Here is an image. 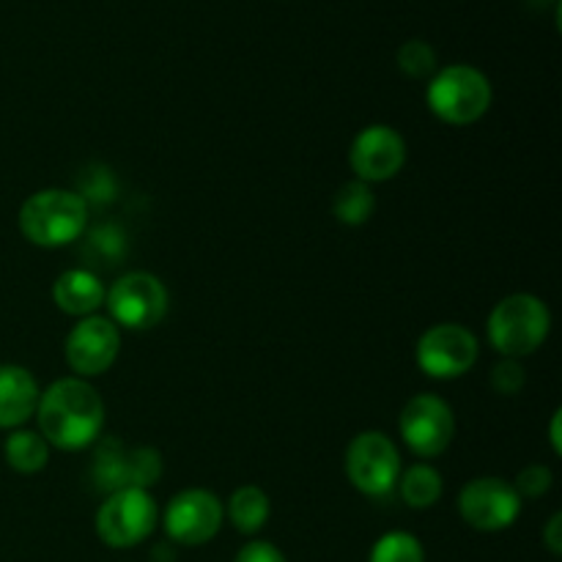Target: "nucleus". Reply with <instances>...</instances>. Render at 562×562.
Listing matches in <instances>:
<instances>
[{"instance_id": "nucleus-1", "label": "nucleus", "mask_w": 562, "mask_h": 562, "mask_svg": "<svg viewBox=\"0 0 562 562\" xmlns=\"http://www.w3.org/2000/svg\"><path fill=\"white\" fill-rule=\"evenodd\" d=\"M36 423L49 448L82 450L102 434L104 401L86 379H58L38 395Z\"/></svg>"}, {"instance_id": "nucleus-2", "label": "nucleus", "mask_w": 562, "mask_h": 562, "mask_svg": "<svg viewBox=\"0 0 562 562\" xmlns=\"http://www.w3.org/2000/svg\"><path fill=\"white\" fill-rule=\"evenodd\" d=\"M88 203L75 190H38L22 203L20 231L36 247H64L86 234Z\"/></svg>"}, {"instance_id": "nucleus-3", "label": "nucleus", "mask_w": 562, "mask_h": 562, "mask_svg": "<svg viewBox=\"0 0 562 562\" xmlns=\"http://www.w3.org/2000/svg\"><path fill=\"white\" fill-rule=\"evenodd\" d=\"M552 329V313L547 302L532 294H510L488 313L486 333L494 349L510 360L541 349Z\"/></svg>"}, {"instance_id": "nucleus-4", "label": "nucleus", "mask_w": 562, "mask_h": 562, "mask_svg": "<svg viewBox=\"0 0 562 562\" xmlns=\"http://www.w3.org/2000/svg\"><path fill=\"white\" fill-rule=\"evenodd\" d=\"M426 99L439 121L453 126H470L481 121L492 108V82L475 66L456 64L431 77Z\"/></svg>"}, {"instance_id": "nucleus-5", "label": "nucleus", "mask_w": 562, "mask_h": 562, "mask_svg": "<svg viewBox=\"0 0 562 562\" xmlns=\"http://www.w3.org/2000/svg\"><path fill=\"white\" fill-rule=\"evenodd\" d=\"M159 521V508L148 488H121L108 494L97 510V536L110 549H135Z\"/></svg>"}, {"instance_id": "nucleus-6", "label": "nucleus", "mask_w": 562, "mask_h": 562, "mask_svg": "<svg viewBox=\"0 0 562 562\" xmlns=\"http://www.w3.org/2000/svg\"><path fill=\"white\" fill-rule=\"evenodd\" d=\"M162 475V456L154 448H130L121 439L108 437L99 442L91 464V481L99 492L121 488H148Z\"/></svg>"}, {"instance_id": "nucleus-7", "label": "nucleus", "mask_w": 562, "mask_h": 562, "mask_svg": "<svg viewBox=\"0 0 562 562\" xmlns=\"http://www.w3.org/2000/svg\"><path fill=\"white\" fill-rule=\"evenodd\" d=\"M346 475L357 492L384 497L398 486L401 453L382 431H362L346 448Z\"/></svg>"}, {"instance_id": "nucleus-8", "label": "nucleus", "mask_w": 562, "mask_h": 562, "mask_svg": "<svg viewBox=\"0 0 562 562\" xmlns=\"http://www.w3.org/2000/svg\"><path fill=\"white\" fill-rule=\"evenodd\" d=\"M104 305L110 311V322L126 329H151L168 313V289L151 272H126L104 291Z\"/></svg>"}, {"instance_id": "nucleus-9", "label": "nucleus", "mask_w": 562, "mask_h": 562, "mask_svg": "<svg viewBox=\"0 0 562 562\" xmlns=\"http://www.w3.org/2000/svg\"><path fill=\"white\" fill-rule=\"evenodd\" d=\"M401 437L423 459L442 456L456 437V415L448 401L423 393L401 409Z\"/></svg>"}, {"instance_id": "nucleus-10", "label": "nucleus", "mask_w": 562, "mask_h": 562, "mask_svg": "<svg viewBox=\"0 0 562 562\" xmlns=\"http://www.w3.org/2000/svg\"><path fill=\"white\" fill-rule=\"evenodd\" d=\"M225 519V508L217 494L206 488H187L168 503L162 516L165 532L181 547H203L220 532Z\"/></svg>"}, {"instance_id": "nucleus-11", "label": "nucleus", "mask_w": 562, "mask_h": 562, "mask_svg": "<svg viewBox=\"0 0 562 562\" xmlns=\"http://www.w3.org/2000/svg\"><path fill=\"white\" fill-rule=\"evenodd\" d=\"M417 366L431 379H459L477 362V338L464 324H437L417 340Z\"/></svg>"}, {"instance_id": "nucleus-12", "label": "nucleus", "mask_w": 562, "mask_h": 562, "mask_svg": "<svg viewBox=\"0 0 562 562\" xmlns=\"http://www.w3.org/2000/svg\"><path fill=\"white\" fill-rule=\"evenodd\" d=\"M459 514L472 530H508L521 514V497L503 477H477L459 494Z\"/></svg>"}, {"instance_id": "nucleus-13", "label": "nucleus", "mask_w": 562, "mask_h": 562, "mask_svg": "<svg viewBox=\"0 0 562 562\" xmlns=\"http://www.w3.org/2000/svg\"><path fill=\"white\" fill-rule=\"evenodd\" d=\"M121 349V333L110 318L86 316L66 338V362L80 379L110 371Z\"/></svg>"}, {"instance_id": "nucleus-14", "label": "nucleus", "mask_w": 562, "mask_h": 562, "mask_svg": "<svg viewBox=\"0 0 562 562\" xmlns=\"http://www.w3.org/2000/svg\"><path fill=\"white\" fill-rule=\"evenodd\" d=\"M349 162L357 181L373 184V181L393 179L406 162L404 137L387 124L366 126V130L355 137V143H351Z\"/></svg>"}, {"instance_id": "nucleus-15", "label": "nucleus", "mask_w": 562, "mask_h": 562, "mask_svg": "<svg viewBox=\"0 0 562 562\" xmlns=\"http://www.w3.org/2000/svg\"><path fill=\"white\" fill-rule=\"evenodd\" d=\"M38 382L22 366H0V428H20L36 415Z\"/></svg>"}, {"instance_id": "nucleus-16", "label": "nucleus", "mask_w": 562, "mask_h": 562, "mask_svg": "<svg viewBox=\"0 0 562 562\" xmlns=\"http://www.w3.org/2000/svg\"><path fill=\"white\" fill-rule=\"evenodd\" d=\"M53 302L69 316H97L104 305V285L91 269H66L53 283Z\"/></svg>"}, {"instance_id": "nucleus-17", "label": "nucleus", "mask_w": 562, "mask_h": 562, "mask_svg": "<svg viewBox=\"0 0 562 562\" xmlns=\"http://www.w3.org/2000/svg\"><path fill=\"white\" fill-rule=\"evenodd\" d=\"M5 464L20 475H36L47 467L49 445L38 431H11L3 442Z\"/></svg>"}, {"instance_id": "nucleus-18", "label": "nucleus", "mask_w": 562, "mask_h": 562, "mask_svg": "<svg viewBox=\"0 0 562 562\" xmlns=\"http://www.w3.org/2000/svg\"><path fill=\"white\" fill-rule=\"evenodd\" d=\"M272 505L258 486H241L228 499V519L241 536H256L269 521Z\"/></svg>"}, {"instance_id": "nucleus-19", "label": "nucleus", "mask_w": 562, "mask_h": 562, "mask_svg": "<svg viewBox=\"0 0 562 562\" xmlns=\"http://www.w3.org/2000/svg\"><path fill=\"white\" fill-rule=\"evenodd\" d=\"M398 488L409 508H431L442 497V475L431 464H415L409 470H401Z\"/></svg>"}, {"instance_id": "nucleus-20", "label": "nucleus", "mask_w": 562, "mask_h": 562, "mask_svg": "<svg viewBox=\"0 0 562 562\" xmlns=\"http://www.w3.org/2000/svg\"><path fill=\"white\" fill-rule=\"evenodd\" d=\"M373 209H376V198H373L371 184H366V181H346L333 198V214L338 217V223L351 225V228L368 223Z\"/></svg>"}, {"instance_id": "nucleus-21", "label": "nucleus", "mask_w": 562, "mask_h": 562, "mask_svg": "<svg viewBox=\"0 0 562 562\" xmlns=\"http://www.w3.org/2000/svg\"><path fill=\"white\" fill-rule=\"evenodd\" d=\"M368 562H426V549L412 532L395 530L373 543Z\"/></svg>"}, {"instance_id": "nucleus-22", "label": "nucleus", "mask_w": 562, "mask_h": 562, "mask_svg": "<svg viewBox=\"0 0 562 562\" xmlns=\"http://www.w3.org/2000/svg\"><path fill=\"white\" fill-rule=\"evenodd\" d=\"M398 66L406 77H415V80H426L437 71V53H434L431 44L420 42V38H412L404 47L398 49Z\"/></svg>"}, {"instance_id": "nucleus-23", "label": "nucleus", "mask_w": 562, "mask_h": 562, "mask_svg": "<svg viewBox=\"0 0 562 562\" xmlns=\"http://www.w3.org/2000/svg\"><path fill=\"white\" fill-rule=\"evenodd\" d=\"M525 368H521L519 360H510V357H503V362H497V366L492 368V373H488V384H492L494 393L499 395L521 393V390H525Z\"/></svg>"}, {"instance_id": "nucleus-24", "label": "nucleus", "mask_w": 562, "mask_h": 562, "mask_svg": "<svg viewBox=\"0 0 562 562\" xmlns=\"http://www.w3.org/2000/svg\"><path fill=\"white\" fill-rule=\"evenodd\" d=\"M552 483H554V475L549 467L530 464V467H525L519 475H516V483H510V486L516 488V494H519V497L536 499V497H543V494L552 488Z\"/></svg>"}, {"instance_id": "nucleus-25", "label": "nucleus", "mask_w": 562, "mask_h": 562, "mask_svg": "<svg viewBox=\"0 0 562 562\" xmlns=\"http://www.w3.org/2000/svg\"><path fill=\"white\" fill-rule=\"evenodd\" d=\"M91 245L93 250H97L99 258H110L108 263H115L113 258H119L121 252H126V245H124V236L119 234V231L113 228V225H104V228H97L91 234Z\"/></svg>"}, {"instance_id": "nucleus-26", "label": "nucleus", "mask_w": 562, "mask_h": 562, "mask_svg": "<svg viewBox=\"0 0 562 562\" xmlns=\"http://www.w3.org/2000/svg\"><path fill=\"white\" fill-rule=\"evenodd\" d=\"M234 562H285V554L269 541H250L239 549Z\"/></svg>"}, {"instance_id": "nucleus-27", "label": "nucleus", "mask_w": 562, "mask_h": 562, "mask_svg": "<svg viewBox=\"0 0 562 562\" xmlns=\"http://www.w3.org/2000/svg\"><path fill=\"white\" fill-rule=\"evenodd\" d=\"M543 541H547L549 552L558 558V554H562V514H554L552 519H549L547 530H543Z\"/></svg>"}, {"instance_id": "nucleus-28", "label": "nucleus", "mask_w": 562, "mask_h": 562, "mask_svg": "<svg viewBox=\"0 0 562 562\" xmlns=\"http://www.w3.org/2000/svg\"><path fill=\"white\" fill-rule=\"evenodd\" d=\"M552 448H554V453H560V450H562V445H560V412H554V417H552Z\"/></svg>"}]
</instances>
